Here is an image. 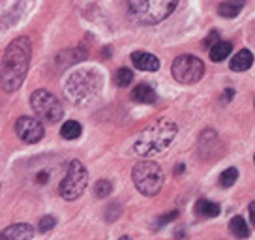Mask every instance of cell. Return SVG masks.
Instances as JSON below:
<instances>
[{
  "instance_id": "cell-1",
  "label": "cell",
  "mask_w": 255,
  "mask_h": 240,
  "mask_svg": "<svg viewBox=\"0 0 255 240\" xmlns=\"http://www.w3.org/2000/svg\"><path fill=\"white\" fill-rule=\"evenodd\" d=\"M32 43L26 36L15 38L9 43L4 56H2V68H0V87L6 92H15L23 85L28 66H30Z\"/></svg>"
},
{
  "instance_id": "cell-2",
  "label": "cell",
  "mask_w": 255,
  "mask_h": 240,
  "mask_svg": "<svg viewBox=\"0 0 255 240\" xmlns=\"http://www.w3.org/2000/svg\"><path fill=\"white\" fill-rule=\"evenodd\" d=\"M104 87L102 73L94 68H81L72 72L64 81V94L75 105H87L92 102Z\"/></svg>"
},
{
  "instance_id": "cell-3",
  "label": "cell",
  "mask_w": 255,
  "mask_h": 240,
  "mask_svg": "<svg viewBox=\"0 0 255 240\" xmlns=\"http://www.w3.org/2000/svg\"><path fill=\"white\" fill-rule=\"evenodd\" d=\"M176 131L178 128L175 122L167 119L156 120L139 133L135 144H133V152L137 156H144V158L163 152L169 144L175 141Z\"/></svg>"
},
{
  "instance_id": "cell-4",
  "label": "cell",
  "mask_w": 255,
  "mask_h": 240,
  "mask_svg": "<svg viewBox=\"0 0 255 240\" xmlns=\"http://www.w3.org/2000/svg\"><path fill=\"white\" fill-rule=\"evenodd\" d=\"M178 0H128V11L135 21L143 24H156L167 19Z\"/></svg>"
},
{
  "instance_id": "cell-5",
  "label": "cell",
  "mask_w": 255,
  "mask_h": 240,
  "mask_svg": "<svg viewBox=\"0 0 255 240\" xmlns=\"http://www.w3.org/2000/svg\"><path fill=\"white\" fill-rule=\"evenodd\" d=\"M131 180L135 184L137 192H141L146 197L158 195L163 188V171L154 161H139L131 171Z\"/></svg>"
},
{
  "instance_id": "cell-6",
  "label": "cell",
  "mask_w": 255,
  "mask_h": 240,
  "mask_svg": "<svg viewBox=\"0 0 255 240\" xmlns=\"http://www.w3.org/2000/svg\"><path fill=\"white\" fill-rule=\"evenodd\" d=\"M87 186H88L87 167H85L79 160H73L72 163L68 165L66 176H64L60 186H58V193H60L66 201H75L85 193Z\"/></svg>"
},
{
  "instance_id": "cell-7",
  "label": "cell",
  "mask_w": 255,
  "mask_h": 240,
  "mask_svg": "<svg viewBox=\"0 0 255 240\" xmlns=\"http://www.w3.org/2000/svg\"><path fill=\"white\" fill-rule=\"evenodd\" d=\"M30 105H32V111L36 113V117L47 124H56L62 120L64 109L62 104L56 100L49 90L45 88H40L36 90L34 94L30 96Z\"/></svg>"
},
{
  "instance_id": "cell-8",
  "label": "cell",
  "mask_w": 255,
  "mask_h": 240,
  "mask_svg": "<svg viewBox=\"0 0 255 240\" xmlns=\"http://www.w3.org/2000/svg\"><path fill=\"white\" fill-rule=\"evenodd\" d=\"M171 72H173V77L178 83H182V85H193V83L203 79L205 64L195 55H180L173 60Z\"/></svg>"
},
{
  "instance_id": "cell-9",
  "label": "cell",
  "mask_w": 255,
  "mask_h": 240,
  "mask_svg": "<svg viewBox=\"0 0 255 240\" xmlns=\"http://www.w3.org/2000/svg\"><path fill=\"white\" fill-rule=\"evenodd\" d=\"M15 133L24 143H40L43 139V124L40 120L32 119V117H21L15 122Z\"/></svg>"
},
{
  "instance_id": "cell-10",
  "label": "cell",
  "mask_w": 255,
  "mask_h": 240,
  "mask_svg": "<svg viewBox=\"0 0 255 240\" xmlns=\"http://www.w3.org/2000/svg\"><path fill=\"white\" fill-rule=\"evenodd\" d=\"M131 64L141 72H158L159 70V58L158 56L144 53V51H135L131 55Z\"/></svg>"
},
{
  "instance_id": "cell-11",
  "label": "cell",
  "mask_w": 255,
  "mask_h": 240,
  "mask_svg": "<svg viewBox=\"0 0 255 240\" xmlns=\"http://www.w3.org/2000/svg\"><path fill=\"white\" fill-rule=\"evenodd\" d=\"M34 227L28 224H13L8 229L0 233V240L2 239H11V240H28L34 237Z\"/></svg>"
},
{
  "instance_id": "cell-12",
  "label": "cell",
  "mask_w": 255,
  "mask_h": 240,
  "mask_svg": "<svg viewBox=\"0 0 255 240\" xmlns=\"http://www.w3.org/2000/svg\"><path fill=\"white\" fill-rule=\"evenodd\" d=\"M244 6H246V0H223L222 4L218 6V13L223 19H233L244 9Z\"/></svg>"
},
{
  "instance_id": "cell-13",
  "label": "cell",
  "mask_w": 255,
  "mask_h": 240,
  "mask_svg": "<svg viewBox=\"0 0 255 240\" xmlns=\"http://www.w3.org/2000/svg\"><path fill=\"white\" fill-rule=\"evenodd\" d=\"M254 64V55L248 51V49H242L237 55L231 58V70L233 72H246L250 70Z\"/></svg>"
},
{
  "instance_id": "cell-14",
  "label": "cell",
  "mask_w": 255,
  "mask_h": 240,
  "mask_svg": "<svg viewBox=\"0 0 255 240\" xmlns=\"http://www.w3.org/2000/svg\"><path fill=\"white\" fill-rule=\"evenodd\" d=\"M231 51L233 45L229 41H216L214 45H210V49H208V56L212 62H222L231 55Z\"/></svg>"
},
{
  "instance_id": "cell-15",
  "label": "cell",
  "mask_w": 255,
  "mask_h": 240,
  "mask_svg": "<svg viewBox=\"0 0 255 240\" xmlns=\"http://www.w3.org/2000/svg\"><path fill=\"white\" fill-rule=\"evenodd\" d=\"M131 100L137 104H154L156 102V92L148 85H137L131 90Z\"/></svg>"
},
{
  "instance_id": "cell-16",
  "label": "cell",
  "mask_w": 255,
  "mask_h": 240,
  "mask_svg": "<svg viewBox=\"0 0 255 240\" xmlns=\"http://www.w3.org/2000/svg\"><path fill=\"white\" fill-rule=\"evenodd\" d=\"M195 212H197L199 216L214 218L220 214V205H218V203H212V201H208V199H199L195 203Z\"/></svg>"
},
{
  "instance_id": "cell-17",
  "label": "cell",
  "mask_w": 255,
  "mask_h": 240,
  "mask_svg": "<svg viewBox=\"0 0 255 240\" xmlns=\"http://www.w3.org/2000/svg\"><path fill=\"white\" fill-rule=\"evenodd\" d=\"M81 133H83V128H81V124L77 120H66L62 124V129H60V135H62L64 139H68V141L77 139Z\"/></svg>"
},
{
  "instance_id": "cell-18",
  "label": "cell",
  "mask_w": 255,
  "mask_h": 240,
  "mask_svg": "<svg viewBox=\"0 0 255 240\" xmlns=\"http://www.w3.org/2000/svg\"><path fill=\"white\" fill-rule=\"evenodd\" d=\"M229 231H231L237 239H246L248 235H250L246 220H244V218H240V216H235L231 222H229Z\"/></svg>"
},
{
  "instance_id": "cell-19",
  "label": "cell",
  "mask_w": 255,
  "mask_h": 240,
  "mask_svg": "<svg viewBox=\"0 0 255 240\" xmlns=\"http://www.w3.org/2000/svg\"><path fill=\"white\" fill-rule=\"evenodd\" d=\"M131 81H133V72H131V70H128V68L117 70V73H115V85H117V87L126 88L131 85Z\"/></svg>"
},
{
  "instance_id": "cell-20",
  "label": "cell",
  "mask_w": 255,
  "mask_h": 240,
  "mask_svg": "<svg viewBox=\"0 0 255 240\" xmlns=\"http://www.w3.org/2000/svg\"><path fill=\"white\" fill-rule=\"evenodd\" d=\"M237 178H239V171L235 167H229L223 171L218 180H220V186H222V188H231V186L237 182Z\"/></svg>"
},
{
  "instance_id": "cell-21",
  "label": "cell",
  "mask_w": 255,
  "mask_h": 240,
  "mask_svg": "<svg viewBox=\"0 0 255 240\" xmlns=\"http://www.w3.org/2000/svg\"><path fill=\"white\" fill-rule=\"evenodd\" d=\"M113 192V184L109 182V180H105V178H102V180H98L94 186V195L98 197V199H104V197H107V195H111Z\"/></svg>"
},
{
  "instance_id": "cell-22",
  "label": "cell",
  "mask_w": 255,
  "mask_h": 240,
  "mask_svg": "<svg viewBox=\"0 0 255 240\" xmlns=\"http://www.w3.org/2000/svg\"><path fill=\"white\" fill-rule=\"evenodd\" d=\"M55 224H56V220L53 216H43L40 220V231L41 233H47V231H51L53 227H55Z\"/></svg>"
},
{
  "instance_id": "cell-23",
  "label": "cell",
  "mask_w": 255,
  "mask_h": 240,
  "mask_svg": "<svg viewBox=\"0 0 255 240\" xmlns=\"http://www.w3.org/2000/svg\"><path fill=\"white\" fill-rule=\"evenodd\" d=\"M178 216V212L176 210H173V212H169V214H165L163 218H159L158 222H156V227H163L165 224H169V222H173L175 218Z\"/></svg>"
},
{
  "instance_id": "cell-24",
  "label": "cell",
  "mask_w": 255,
  "mask_h": 240,
  "mask_svg": "<svg viewBox=\"0 0 255 240\" xmlns=\"http://www.w3.org/2000/svg\"><path fill=\"white\" fill-rule=\"evenodd\" d=\"M218 38H220V34L216 32V30H212V32H210V36H208L207 40L203 41V47H205V49H210V45H214L216 41H218Z\"/></svg>"
},
{
  "instance_id": "cell-25",
  "label": "cell",
  "mask_w": 255,
  "mask_h": 240,
  "mask_svg": "<svg viewBox=\"0 0 255 240\" xmlns=\"http://www.w3.org/2000/svg\"><path fill=\"white\" fill-rule=\"evenodd\" d=\"M254 216H255V205L250 203V222H252V224H254Z\"/></svg>"
},
{
  "instance_id": "cell-26",
  "label": "cell",
  "mask_w": 255,
  "mask_h": 240,
  "mask_svg": "<svg viewBox=\"0 0 255 240\" xmlns=\"http://www.w3.org/2000/svg\"><path fill=\"white\" fill-rule=\"evenodd\" d=\"M184 171V165L182 163H178V167H176V173H182Z\"/></svg>"
}]
</instances>
